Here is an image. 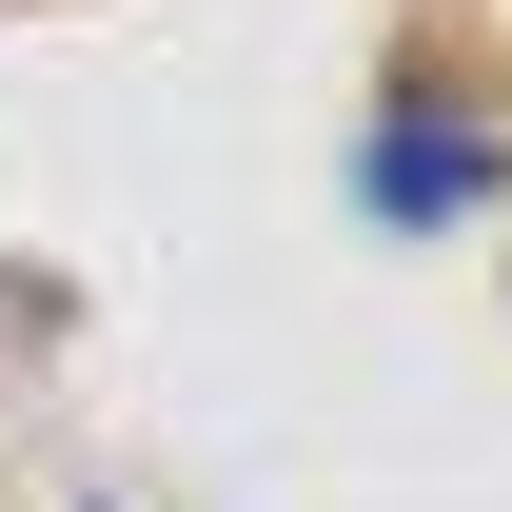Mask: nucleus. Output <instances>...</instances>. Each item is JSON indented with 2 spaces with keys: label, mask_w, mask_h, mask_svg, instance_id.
I'll return each instance as SVG.
<instances>
[]
</instances>
